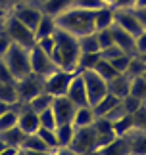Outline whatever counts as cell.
<instances>
[{
    "instance_id": "cell-1",
    "label": "cell",
    "mask_w": 146,
    "mask_h": 155,
    "mask_svg": "<svg viewBox=\"0 0 146 155\" xmlns=\"http://www.w3.org/2000/svg\"><path fill=\"white\" fill-rule=\"evenodd\" d=\"M81 58L79 50V38L64 29H56L54 33V54L52 61L58 69L65 71H77V63Z\"/></svg>"
},
{
    "instance_id": "cell-2",
    "label": "cell",
    "mask_w": 146,
    "mask_h": 155,
    "mask_svg": "<svg viewBox=\"0 0 146 155\" xmlns=\"http://www.w3.org/2000/svg\"><path fill=\"white\" fill-rule=\"evenodd\" d=\"M94 12L71 6L60 15H56V25L58 29H64V31L75 35V37L94 33Z\"/></svg>"
},
{
    "instance_id": "cell-3",
    "label": "cell",
    "mask_w": 146,
    "mask_h": 155,
    "mask_svg": "<svg viewBox=\"0 0 146 155\" xmlns=\"http://www.w3.org/2000/svg\"><path fill=\"white\" fill-rule=\"evenodd\" d=\"M2 63L6 69L12 73V77L17 81L21 77L31 73V65H29V48H23L19 44H12L10 50L2 56Z\"/></svg>"
},
{
    "instance_id": "cell-4",
    "label": "cell",
    "mask_w": 146,
    "mask_h": 155,
    "mask_svg": "<svg viewBox=\"0 0 146 155\" xmlns=\"http://www.w3.org/2000/svg\"><path fill=\"white\" fill-rule=\"evenodd\" d=\"M2 29L6 31V35L10 37L12 42L19 44V46H23V48H31V46H35V42H36L35 33L27 25H23V23L17 19V17H14L12 14L6 15Z\"/></svg>"
},
{
    "instance_id": "cell-5",
    "label": "cell",
    "mask_w": 146,
    "mask_h": 155,
    "mask_svg": "<svg viewBox=\"0 0 146 155\" xmlns=\"http://www.w3.org/2000/svg\"><path fill=\"white\" fill-rule=\"evenodd\" d=\"M71 150L77 151L79 155H90L94 151H98V134H96V128L90 124V127H81L75 128V136H73L71 142Z\"/></svg>"
},
{
    "instance_id": "cell-6",
    "label": "cell",
    "mask_w": 146,
    "mask_h": 155,
    "mask_svg": "<svg viewBox=\"0 0 146 155\" xmlns=\"http://www.w3.org/2000/svg\"><path fill=\"white\" fill-rule=\"evenodd\" d=\"M77 71H65V69H56L48 77H44V90L50 96H65L68 88L71 84V79Z\"/></svg>"
},
{
    "instance_id": "cell-7",
    "label": "cell",
    "mask_w": 146,
    "mask_h": 155,
    "mask_svg": "<svg viewBox=\"0 0 146 155\" xmlns=\"http://www.w3.org/2000/svg\"><path fill=\"white\" fill-rule=\"evenodd\" d=\"M16 88H17V98H19V102L27 104L29 100H33L36 94H40L44 90V77L29 73V75L16 81Z\"/></svg>"
},
{
    "instance_id": "cell-8",
    "label": "cell",
    "mask_w": 146,
    "mask_h": 155,
    "mask_svg": "<svg viewBox=\"0 0 146 155\" xmlns=\"http://www.w3.org/2000/svg\"><path fill=\"white\" fill-rule=\"evenodd\" d=\"M10 14L14 15V17H17L23 25H27L35 33V29H36L40 17H42V10H40L39 4L29 2V0H27V2H17V4H14V8L10 10Z\"/></svg>"
},
{
    "instance_id": "cell-9",
    "label": "cell",
    "mask_w": 146,
    "mask_h": 155,
    "mask_svg": "<svg viewBox=\"0 0 146 155\" xmlns=\"http://www.w3.org/2000/svg\"><path fill=\"white\" fill-rule=\"evenodd\" d=\"M85 86H87V96H89V105H94L98 100H102L108 94V82L96 73V71H81Z\"/></svg>"
},
{
    "instance_id": "cell-10",
    "label": "cell",
    "mask_w": 146,
    "mask_h": 155,
    "mask_svg": "<svg viewBox=\"0 0 146 155\" xmlns=\"http://www.w3.org/2000/svg\"><path fill=\"white\" fill-rule=\"evenodd\" d=\"M29 65H31V73L39 75V77H48L52 71L58 69L56 65H54L52 58L42 52L39 46H36V42H35V46L29 48Z\"/></svg>"
},
{
    "instance_id": "cell-11",
    "label": "cell",
    "mask_w": 146,
    "mask_h": 155,
    "mask_svg": "<svg viewBox=\"0 0 146 155\" xmlns=\"http://www.w3.org/2000/svg\"><path fill=\"white\" fill-rule=\"evenodd\" d=\"M113 12H115L113 25L121 27L123 31H127L129 35H133V37H137V35H141L144 31L135 10H113Z\"/></svg>"
},
{
    "instance_id": "cell-12",
    "label": "cell",
    "mask_w": 146,
    "mask_h": 155,
    "mask_svg": "<svg viewBox=\"0 0 146 155\" xmlns=\"http://www.w3.org/2000/svg\"><path fill=\"white\" fill-rule=\"evenodd\" d=\"M14 107H17V127H19L25 134H33L40 128L39 121V113H35L31 107H27L25 104L17 102Z\"/></svg>"
},
{
    "instance_id": "cell-13",
    "label": "cell",
    "mask_w": 146,
    "mask_h": 155,
    "mask_svg": "<svg viewBox=\"0 0 146 155\" xmlns=\"http://www.w3.org/2000/svg\"><path fill=\"white\" fill-rule=\"evenodd\" d=\"M77 105L71 102L68 96H56L52 102V111L56 115L58 124L62 123H73V115H75Z\"/></svg>"
},
{
    "instance_id": "cell-14",
    "label": "cell",
    "mask_w": 146,
    "mask_h": 155,
    "mask_svg": "<svg viewBox=\"0 0 146 155\" xmlns=\"http://www.w3.org/2000/svg\"><path fill=\"white\" fill-rule=\"evenodd\" d=\"M77 107L79 105H89V96H87V86H85V79L81 75V71H77L71 79V84L68 88V94H65Z\"/></svg>"
},
{
    "instance_id": "cell-15",
    "label": "cell",
    "mask_w": 146,
    "mask_h": 155,
    "mask_svg": "<svg viewBox=\"0 0 146 155\" xmlns=\"http://www.w3.org/2000/svg\"><path fill=\"white\" fill-rule=\"evenodd\" d=\"M112 37H113V44H117L121 50L129 56H137L135 52V37L129 35L127 31H123L117 25H112Z\"/></svg>"
},
{
    "instance_id": "cell-16",
    "label": "cell",
    "mask_w": 146,
    "mask_h": 155,
    "mask_svg": "<svg viewBox=\"0 0 146 155\" xmlns=\"http://www.w3.org/2000/svg\"><path fill=\"white\" fill-rule=\"evenodd\" d=\"M108 92L112 94V96H115L117 100H123L125 96H129V92H131V77H127L125 73L113 77L112 81H108Z\"/></svg>"
},
{
    "instance_id": "cell-17",
    "label": "cell",
    "mask_w": 146,
    "mask_h": 155,
    "mask_svg": "<svg viewBox=\"0 0 146 155\" xmlns=\"http://www.w3.org/2000/svg\"><path fill=\"white\" fill-rule=\"evenodd\" d=\"M129 155H146V130L133 128L129 134H125Z\"/></svg>"
},
{
    "instance_id": "cell-18",
    "label": "cell",
    "mask_w": 146,
    "mask_h": 155,
    "mask_svg": "<svg viewBox=\"0 0 146 155\" xmlns=\"http://www.w3.org/2000/svg\"><path fill=\"white\" fill-rule=\"evenodd\" d=\"M115 12L109 6H102L94 12V31H102V29H109L113 25Z\"/></svg>"
},
{
    "instance_id": "cell-19",
    "label": "cell",
    "mask_w": 146,
    "mask_h": 155,
    "mask_svg": "<svg viewBox=\"0 0 146 155\" xmlns=\"http://www.w3.org/2000/svg\"><path fill=\"white\" fill-rule=\"evenodd\" d=\"M94 121H96V113L92 109V105H79L75 109V115H73V124H75V128L90 127Z\"/></svg>"
},
{
    "instance_id": "cell-20",
    "label": "cell",
    "mask_w": 146,
    "mask_h": 155,
    "mask_svg": "<svg viewBox=\"0 0 146 155\" xmlns=\"http://www.w3.org/2000/svg\"><path fill=\"white\" fill-rule=\"evenodd\" d=\"M71 4H73V0H40L39 2L42 14H48L52 17H56L68 8H71Z\"/></svg>"
},
{
    "instance_id": "cell-21",
    "label": "cell",
    "mask_w": 146,
    "mask_h": 155,
    "mask_svg": "<svg viewBox=\"0 0 146 155\" xmlns=\"http://www.w3.org/2000/svg\"><path fill=\"white\" fill-rule=\"evenodd\" d=\"M56 29H58V25H56V17H52V15H48V14H42L39 25H36V29H35V38L39 40V38L52 37V35L56 33Z\"/></svg>"
},
{
    "instance_id": "cell-22",
    "label": "cell",
    "mask_w": 146,
    "mask_h": 155,
    "mask_svg": "<svg viewBox=\"0 0 146 155\" xmlns=\"http://www.w3.org/2000/svg\"><path fill=\"white\" fill-rule=\"evenodd\" d=\"M98 155H129V146H127V140L125 136H117L115 140H112L108 146L100 147Z\"/></svg>"
},
{
    "instance_id": "cell-23",
    "label": "cell",
    "mask_w": 146,
    "mask_h": 155,
    "mask_svg": "<svg viewBox=\"0 0 146 155\" xmlns=\"http://www.w3.org/2000/svg\"><path fill=\"white\" fill-rule=\"evenodd\" d=\"M54 132H56L60 147H69L71 142H73V136H75V124L73 123H62L54 128Z\"/></svg>"
},
{
    "instance_id": "cell-24",
    "label": "cell",
    "mask_w": 146,
    "mask_h": 155,
    "mask_svg": "<svg viewBox=\"0 0 146 155\" xmlns=\"http://www.w3.org/2000/svg\"><path fill=\"white\" fill-rule=\"evenodd\" d=\"M0 102L10 104V105H16L19 102L16 81H0Z\"/></svg>"
},
{
    "instance_id": "cell-25",
    "label": "cell",
    "mask_w": 146,
    "mask_h": 155,
    "mask_svg": "<svg viewBox=\"0 0 146 155\" xmlns=\"http://www.w3.org/2000/svg\"><path fill=\"white\" fill-rule=\"evenodd\" d=\"M119 102H121V100H117L115 96H112V94L108 92L104 98L98 100V102L92 105V109H94V113H96V117H106L108 113L112 111V109H113V107L117 105Z\"/></svg>"
},
{
    "instance_id": "cell-26",
    "label": "cell",
    "mask_w": 146,
    "mask_h": 155,
    "mask_svg": "<svg viewBox=\"0 0 146 155\" xmlns=\"http://www.w3.org/2000/svg\"><path fill=\"white\" fill-rule=\"evenodd\" d=\"M52 102H54V96H50V94H48L46 90H42L40 94H36L33 100H29L25 105H27V107H31L35 113H40V111L48 109V107H52Z\"/></svg>"
},
{
    "instance_id": "cell-27",
    "label": "cell",
    "mask_w": 146,
    "mask_h": 155,
    "mask_svg": "<svg viewBox=\"0 0 146 155\" xmlns=\"http://www.w3.org/2000/svg\"><path fill=\"white\" fill-rule=\"evenodd\" d=\"M77 38H79V50H81V54H96L102 50L98 44V38H96V31L83 35V37H77Z\"/></svg>"
},
{
    "instance_id": "cell-28",
    "label": "cell",
    "mask_w": 146,
    "mask_h": 155,
    "mask_svg": "<svg viewBox=\"0 0 146 155\" xmlns=\"http://www.w3.org/2000/svg\"><path fill=\"white\" fill-rule=\"evenodd\" d=\"M0 138L4 140L6 146H14V147H21L23 144V138H25V132L19 128V127H12L4 132H0Z\"/></svg>"
},
{
    "instance_id": "cell-29",
    "label": "cell",
    "mask_w": 146,
    "mask_h": 155,
    "mask_svg": "<svg viewBox=\"0 0 146 155\" xmlns=\"http://www.w3.org/2000/svg\"><path fill=\"white\" fill-rule=\"evenodd\" d=\"M21 150H29V151H50V150H48V146L42 142V138L36 132L25 134L23 144H21Z\"/></svg>"
},
{
    "instance_id": "cell-30",
    "label": "cell",
    "mask_w": 146,
    "mask_h": 155,
    "mask_svg": "<svg viewBox=\"0 0 146 155\" xmlns=\"http://www.w3.org/2000/svg\"><path fill=\"white\" fill-rule=\"evenodd\" d=\"M92 71H96V73H98V75H100V77H102V79H104L106 82H108V81H112L113 77L121 75V73H117V71H115V67H113V65L109 63L108 59H104V58H102L100 61L96 63V67H94Z\"/></svg>"
},
{
    "instance_id": "cell-31",
    "label": "cell",
    "mask_w": 146,
    "mask_h": 155,
    "mask_svg": "<svg viewBox=\"0 0 146 155\" xmlns=\"http://www.w3.org/2000/svg\"><path fill=\"white\" fill-rule=\"evenodd\" d=\"M100 59H102L100 52H96V54H81L79 63H77V71H92Z\"/></svg>"
},
{
    "instance_id": "cell-32",
    "label": "cell",
    "mask_w": 146,
    "mask_h": 155,
    "mask_svg": "<svg viewBox=\"0 0 146 155\" xmlns=\"http://www.w3.org/2000/svg\"><path fill=\"white\" fill-rule=\"evenodd\" d=\"M12 127H17V107L14 105L0 115V132H4V130H8Z\"/></svg>"
},
{
    "instance_id": "cell-33",
    "label": "cell",
    "mask_w": 146,
    "mask_h": 155,
    "mask_svg": "<svg viewBox=\"0 0 146 155\" xmlns=\"http://www.w3.org/2000/svg\"><path fill=\"white\" fill-rule=\"evenodd\" d=\"M113 132L115 136H125L129 134L133 128H135V124H133V117L131 115H123L121 119H117V121H113Z\"/></svg>"
},
{
    "instance_id": "cell-34",
    "label": "cell",
    "mask_w": 146,
    "mask_h": 155,
    "mask_svg": "<svg viewBox=\"0 0 146 155\" xmlns=\"http://www.w3.org/2000/svg\"><path fill=\"white\" fill-rule=\"evenodd\" d=\"M144 73H146V63L138 56H131V61H129V67H127L125 75L131 77V79H135V77H141Z\"/></svg>"
},
{
    "instance_id": "cell-35",
    "label": "cell",
    "mask_w": 146,
    "mask_h": 155,
    "mask_svg": "<svg viewBox=\"0 0 146 155\" xmlns=\"http://www.w3.org/2000/svg\"><path fill=\"white\" fill-rule=\"evenodd\" d=\"M129 94H133V96L141 98L142 102H146V77L144 75L131 79V92Z\"/></svg>"
},
{
    "instance_id": "cell-36",
    "label": "cell",
    "mask_w": 146,
    "mask_h": 155,
    "mask_svg": "<svg viewBox=\"0 0 146 155\" xmlns=\"http://www.w3.org/2000/svg\"><path fill=\"white\" fill-rule=\"evenodd\" d=\"M36 134L42 138V142L48 146V150H50V151H56L58 147H60L58 138H56V132H54V130H50V128H42V127H40L39 130H36Z\"/></svg>"
},
{
    "instance_id": "cell-37",
    "label": "cell",
    "mask_w": 146,
    "mask_h": 155,
    "mask_svg": "<svg viewBox=\"0 0 146 155\" xmlns=\"http://www.w3.org/2000/svg\"><path fill=\"white\" fill-rule=\"evenodd\" d=\"M39 121H40V127H42V128L54 130V128L58 127V121H56V115H54L52 107H48V109H44V111L39 113Z\"/></svg>"
},
{
    "instance_id": "cell-38",
    "label": "cell",
    "mask_w": 146,
    "mask_h": 155,
    "mask_svg": "<svg viewBox=\"0 0 146 155\" xmlns=\"http://www.w3.org/2000/svg\"><path fill=\"white\" fill-rule=\"evenodd\" d=\"M142 104H144L142 100L137 98V96H133V94H129V96H125L123 100H121V105H123L125 113H129V115H133V113H135Z\"/></svg>"
},
{
    "instance_id": "cell-39",
    "label": "cell",
    "mask_w": 146,
    "mask_h": 155,
    "mask_svg": "<svg viewBox=\"0 0 146 155\" xmlns=\"http://www.w3.org/2000/svg\"><path fill=\"white\" fill-rule=\"evenodd\" d=\"M131 117H133V124H135L137 130H146V104H142Z\"/></svg>"
},
{
    "instance_id": "cell-40",
    "label": "cell",
    "mask_w": 146,
    "mask_h": 155,
    "mask_svg": "<svg viewBox=\"0 0 146 155\" xmlns=\"http://www.w3.org/2000/svg\"><path fill=\"white\" fill-rule=\"evenodd\" d=\"M109 63L115 67V71L117 73H125L127 71V67H129V61H131V56L129 54H121V56H117V58H113V59H108Z\"/></svg>"
},
{
    "instance_id": "cell-41",
    "label": "cell",
    "mask_w": 146,
    "mask_h": 155,
    "mask_svg": "<svg viewBox=\"0 0 146 155\" xmlns=\"http://www.w3.org/2000/svg\"><path fill=\"white\" fill-rule=\"evenodd\" d=\"M96 38H98V44H100L102 50L108 48V46H112V44H113L112 27H109V29H102V31H96ZM102 50H100V52H102Z\"/></svg>"
},
{
    "instance_id": "cell-42",
    "label": "cell",
    "mask_w": 146,
    "mask_h": 155,
    "mask_svg": "<svg viewBox=\"0 0 146 155\" xmlns=\"http://www.w3.org/2000/svg\"><path fill=\"white\" fill-rule=\"evenodd\" d=\"M71 6H75V8H83V10H98L102 8V6H106L102 0H73V4Z\"/></svg>"
},
{
    "instance_id": "cell-43",
    "label": "cell",
    "mask_w": 146,
    "mask_h": 155,
    "mask_svg": "<svg viewBox=\"0 0 146 155\" xmlns=\"http://www.w3.org/2000/svg\"><path fill=\"white\" fill-rule=\"evenodd\" d=\"M36 46H39L44 54H48V56L52 58V54H54V35H52V37H46V38H39V40H36Z\"/></svg>"
},
{
    "instance_id": "cell-44",
    "label": "cell",
    "mask_w": 146,
    "mask_h": 155,
    "mask_svg": "<svg viewBox=\"0 0 146 155\" xmlns=\"http://www.w3.org/2000/svg\"><path fill=\"white\" fill-rule=\"evenodd\" d=\"M121 54H125V52L121 50L117 44H112V46H108V48H104V50H102V52H100V56L104 58V59H113V58L121 56Z\"/></svg>"
},
{
    "instance_id": "cell-45",
    "label": "cell",
    "mask_w": 146,
    "mask_h": 155,
    "mask_svg": "<svg viewBox=\"0 0 146 155\" xmlns=\"http://www.w3.org/2000/svg\"><path fill=\"white\" fill-rule=\"evenodd\" d=\"M135 4H137V0H113L109 8H113V10H135Z\"/></svg>"
},
{
    "instance_id": "cell-46",
    "label": "cell",
    "mask_w": 146,
    "mask_h": 155,
    "mask_svg": "<svg viewBox=\"0 0 146 155\" xmlns=\"http://www.w3.org/2000/svg\"><path fill=\"white\" fill-rule=\"evenodd\" d=\"M12 44H14V42H12L10 37L6 35V31H4V29H0V58H2L4 54L10 50V46H12Z\"/></svg>"
},
{
    "instance_id": "cell-47",
    "label": "cell",
    "mask_w": 146,
    "mask_h": 155,
    "mask_svg": "<svg viewBox=\"0 0 146 155\" xmlns=\"http://www.w3.org/2000/svg\"><path fill=\"white\" fill-rule=\"evenodd\" d=\"M123 115H129V113H125L123 105H121V102H119V104L115 105L113 109H112V111H109L108 115H106V119H108V121H112V123H113V121H117V119H121Z\"/></svg>"
},
{
    "instance_id": "cell-48",
    "label": "cell",
    "mask_w": 146,
    "mask_h": 155,
    "mask_svg": "<svg viewBox=\"0 0 146 155\" xmlns=\"http://www.w3.org/2000/svg\"><path fill=\"white\" fill-rule=\"evenodd\" d=\"M135 52H137V56L146 52V31H142L141 35L135 37Z\"/></svg>"
},
{
    "instance_id": "cell-49",
    "label": "cell",
    "mask_w": 146,
    "mask_h": 155,
    "mask_svg": "<svg viewBox=\"0 0 146 155\" xmlns=\"http://www.w3.org/2000/svg\"><path fill=\"white\" fill-rule=\"evenodd\" d=\"M54 155H79V153L73 151L71 147H58V150L54 151Z\"/></svg>"
},
{
    "instance_id": "cell-50",
    "label": "cell",
    "mask_w": 146,
    "mask_h": 155,
    "mask_svg": "<svg viewBox=\"0 0 146 155\" xmlns=\"http://www.w3.org/2000/svg\"><path fill=\"white\" fill-rule=\"evenodd\" d=\"M135 12H137V15H138V21H141L142 29L146 31V8H142V10H135Z\"/></svg>"
},
{
    "instance_id": "cell-51",
    "label": "cell",
    "mask_w": 146,
    "mask_h": 155,
    "mask_svg": "<svg viewBox=\"0 0 146 155\" xmlns=\"http://www.w3.org/2000/svg\"><path fill=\"white\" fill-rule=\"evenodd\" d=\"M17 150L19 147H14V146H6L2 151H0V155H16L17 153Z\"/></svg>"
},
{
    "instance_id": "cell-52",
    "label": "cell",
    "mask_w": 146,
    "mask_h": 155,
    "mask_svg": "<svg viewBox=\"0 0 146 155\" xmlns=\"http://www.w3.org/2000/svg\"><path fill=\"white\" fill-rule=\"evenodd\" d=\"M25 155H54V151H29V150H25Z\"/></svg>"
},
{
    "instance_id": "cell-53",
    "label": "cell",
    "mask_w": 146,
    "mask_h": 155,
    "mask_svg": "<svg viewBox=\"0 0 146 155\" xmlns=\"http://www.w3.org/2000/svg\"><path fill=\"white\" fill-rule=\"evenodd\" d=\"M142 8H146V0H137L135 10H142Z\"/></svg>"
},
{
    "instance_id": "cell-54",
    "label": "cell",
    "mask_w": 146,
    "mask_h": 155,
    "mask_svg": "<svg viewBox=\"0 0 146 155\" xmlns=\"http://www.w3.org/2000/svg\"><path fill=\"white\" fill-rule=\"evenodd\" d=\"M10 107H12L10 104H4V102H0V115H2V113H4L6 109H10Z\"/></svg>"
},
{
    "instance_id": "cell-55",
    "label": "cell",
    "mask_w": 146,
    "mask_h": 155,
    "mask_svg": "<svg viewBox=\"0 0 146 155\" xmlns=\"http://www.w3.org/2000/svg\"><path fill=\"white\" fill-rule=\"evenodd\" d=\"M138 58H141V59H142V61L146 63V52H144V54H138Z\"/></svg>"
},
{
    "instance_id": "cell-56",
    "label": "cell",
    "mask_w": 146,
    "mask_h": 155,
    "mask_svg": "<svg viewBox=\"0 0 146 155\" xmlns=\"http://www.w3.org/2000/svg\"><path fill=\"white\" fill-rule=\"evenodd\" d=\"M4 147H6V144H4V140H2V138H0V151H2V150H4Z\"/></svg>"
},
{
    "instance_id": "cell-57",
    "label": "cell",
    "mask_w": 146,
    "mask_h": 155,
    "mask_svg": "<svg viewBox=\"0 0 146 155\" xmlns=\"http://www.w3.org/2000/svg\"><path fill=\"white\" fill-rule=\"evenodd\" d=\"M102 2H104L106 6H112V2H113V0H102Z\"/></svg>"
},
{
    "instance_id": "cell-58",
    "label": "cell",
    "mask_w": 146,
    "mask_h": 155,
    "mask_svg": "<svg viewBox=\"0 0 146 155\" xmlns=\"http://www.w3.org/2000/svg\"><path fill=\"white\" fill-rule=\"evenodd\" d=\"M14 4H17V2H27V0H12Z\"/></svg>"
},
{
    "instance_id": "cell-59",
    "label": "cell",
    "mask_w": 146,
    "mask_h": 155,
    "mask_svg": "<svg viewBox=\"0 0 146 155\" xmlns=\"http://www.w3.org/2000/svg\"><path fill=\"white\" fill-rule=\"evenodd\" d=\"M29 2H35V4H39V2H40V0H29Z\"/></svg>"
},
{
    "instance_id": "cell-60",
    "label": "cell",
    "mask_w": 146,
    "mask_h": 155,
    "mask_svg": "<svg viewBox=\"0 0 146 155\" xmlns=\"http://www.w3.org/2000/svg\"><path fill=\"white\" fill-rule=\"evenodd\" d=\"M144 77H146V73H144Z\"/></svg>"
},
{
    "instance_id": "cell-61",
    "label": "cell",
    "mask_w": 146,
    "mask_h": 155,
    "mask_svg": "<svg viewBox=\"0 0 146 155\" xmlns=\"http://www.w3.org/2000/svg\"><path fill=\"white\" fill-rule=\"evenodd\" d=\"M144 104H146V102H144Z\"/></svg>"
}]
</instances>
